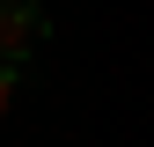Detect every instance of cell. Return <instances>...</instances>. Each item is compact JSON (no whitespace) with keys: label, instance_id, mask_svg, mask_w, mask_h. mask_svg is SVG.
<instances>
[{"label":"cell","instance_id":"6da1fadb","mask_svg":"<svg viewBox=\"0 0 154 147\" xmlns=\"http://www.w3.org/2000/svg\"><path fill=\"white\" fill-rule=\"evenodd\" d=\"M37 44H44V8L37 0H0V59L22 66Z\"/></svg>","mask_w":154,"mask_h":147},{"label":"cell","instance_id":"7a4b0ae2","mask_svg":"<svg viewBox=\"0 0 154 147\" xmlns=\"http://www.w3.org/2000/svg\"><path fill=\"white\" fill-rule=\"evenodd\" d=\"M15 88H22V74H15V59H0V110L15 103Z\"/></svg>","mask_w":154,"mask_h":147}]
</instances>
